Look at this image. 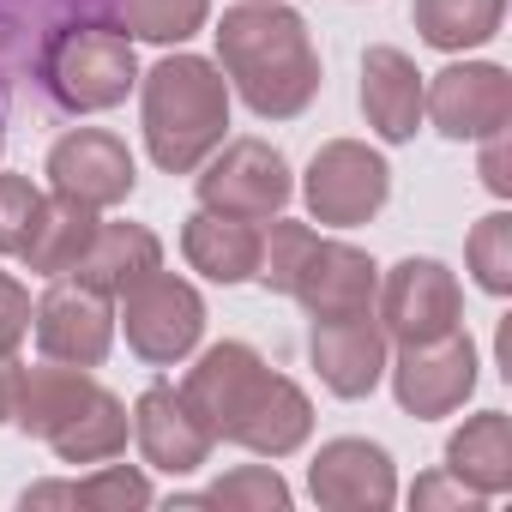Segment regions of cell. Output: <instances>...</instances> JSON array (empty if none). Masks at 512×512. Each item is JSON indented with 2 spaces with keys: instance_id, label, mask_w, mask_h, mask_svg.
I'll use <instances>...</instances> for the list:
<instances>
[{
  "instance_id": "cell-11",
  "label": "cell",
  "mask_w": 512,
  "mask_h": 512,
  "mask_svg": "<svg viewBox=\"0 0 512 512\" xmlns=\"http://www.w3.org/2000/svg\"><path fill=\"white\" fill-rule=\"evenodd\" d=\"M422 115L446 139H488L512 127V73L494 61H452L422 79Z\"/></svg>"
},
{
  "instance_id": "cell-24",
  "label": "cell",
  "mask_w": 512,
  "mask_h": 512,
  "mask_svg": "<svg viewBox=\"0 0 512 512\" xmlns=\"http://www.w3.org/2000/svg\"><path fill=\"white\" fill-rule=\"evenodd\" d=\"M500 19H506V0H416L410 7V25L440 55H464V49L494 43Z\"/></svg>"
},
{
  "instance_id": "cell-19",
  "label": "cell",
  "mask_w": 512,
  "mask_h": 512,
  "mask_svg": "<svg viewBox=\"0 0 512 512\" xmlns=\"http://www.w3.org/2000/svg\"><path fill=\"white\" fill-rule=\"evenodd\" d=\"M422 79L416 61L392 43H374L362 55V115L386 145H410L422 127Z\"/></svg>"
},
{
  "instance_id": "cell-18",
  "label": "cell",
  "mask_w": 512,
  "mask_h": 512,
  "mask_svg": "<svg viewBox=\"0 0 512 512\" xmlns=\"http://www.w3.org/2000/svg\"><path fill=\"white\" fill-rule=\"evenodd\" d=\"M85 19H97V0H0V85H37L61 31Z\"/></svg>"
},
{
  "instance_id": "cell-13",
  "label": "cell",
  "mask_w": 512,
  "mask_h": 512,
  "mask_svg": "<svg viewBox=\"0 0 512 512\" xmlns=\"http://www.w3.org/2000/svg\"><path fill=\"white\" fill-rule=\"evenodd\" d=\"M31 338H37L43 362L103 368L115 350V308H109V296H97L73 278H55L31 308Z\"/></svg>"
},
{
  "instance_id": "cell-12",
  "label": "cell",
  "mask_w": 512,
  "mask_h": 512,
  "mask_svg": "<svg viewBox=\"0 0 512 512\" xmlns=\"http://www.w3.org/2000/svg\"><path fill=\"white\" fill-rule=\"evenodd\" d=\"M386 374H392L398 410L416 422H434L464 410V398L476 392V344L464 326L434 344H398V362H386Z\"/></svg>"
},
{
  "instance_id": "cell-7",
  "label": "cell",
  "mask_w": 512,
  "mask_h": 512,
  "mask_svg": "<svg viewBox=\"0 0 512 512\" xmlns=\"http://www.w3.org/2000/svg\"><path fill=\"white\" fill-rule=\"evenodd\" d=\"M193 187H199V211L272 223V217L290 205L296 175H290L284 151L266 145V139H223V145L193 169Z\"/></svg>"
},
{
  "instance_id": "cell-23",
  "label": "cell",
  "mask_w": 512,
  "mask_h": 512,
  "mask_svg": "<svg viewBox=\"0 0 512 512\" xmlns=\"http://www.w3.org/2000/svg\"><path fill=\"white\" fill-rule=\"evenodd\" d=\"M97 223H103V217H97L91 205H79V199H67V193H43L37 223H31V235H25V247H19L25 272H37V278H67V272L79 266V253L91 247Z\"/></svg>"
},
{
  "instance_id": "cell-5",
  "label": "cell",
  "mask_w": 512,
  "mask_h": 512,
  "mask_svg": "<svg viewBox=\"0 0 512 512\" xmlns=\"http://www.w3.org/2000/svg\"><path fill=\"white\" fill-rule=\"evenodd\" d=\"M253 284L302 302L308 320H332V314H368L374 308L380 266L362 247H350L338 235H320L308 223H290L278 211L266 241H260V272H253Z\"/></svg>"
},
{
  "instance_id": "cell-3",
  "label": "cell",
  "mask_w": 512,
  "mask_h": 512,
  "mask_svg": "<svg viewBox=\"0 0 512 512\" xmlns=\"http://www.w3.org/2000/svg\"><path fill=\"white\" fill-rule=\"evenodd\" d=\"M13 422L31 440H43L61 464H109L127 452L133 434L127 404L91 368H67V362H43L19 374Z\"/></svg>"
},
{
  "instance_id": "cell-32",
  "label": "cell",
  "mask_w": 512,
  "mask_h": 512,
  "mask_svg": "<svg viewBox=\"0 0 512 512\" xmlns=\"http://www.w3.org/2000/svg\"><path fill=\"white\" fill-rule=\"evenodd\" d=\"M482 145V187L494 193V199H506L512 193V175H506V133H488V139H476Z\"/></svg>"
},
{
  "instance_id": "cell-4",
  "label": "cell",
  "mask_w": 512,
  "mask_h": 512,
  "mask_svg": "<svg viewBox=\"0 0 512 512\" xmlns=\"http://www.w3.org/2000/svg\"><path fill=\"white\" fill-rule=\"evenodd\" d=\"M139 127L163 175H193L229 139V79L217 61L163 55L151 73H139Z\"/></svg>"
},
{
  "instance_id": "cell-9",
  "label": "cell",
  "mask_w": 512,
  "mask_h": 512,
  "mask_svg": "<svg viewBox=\"0 0 512 512\" xmlns=\"http://www.w3.org/2000/svg\"><path fill=\"white\" fill-rule=\"evenodd\" d=\"M302 199L320 229H356L380 217V205L392 199V169L362 139H326L302 175Z\"/></svg>"
},
{
  "instance_id": "cell-34",
  "label": "cell",
  "mask_w": 512,
  "mask_h": 512,
  "mask_svg": "<svg viewBox=\"0 0 512 512\" xmlns=\"http://www.w3.org/2000/svg\"><path fill=\"white\" fill-rule=\"evenodd\" d=\"M0 145H7V115H0Z\"/></svg>"
},
{
  "instance_id": "cell-1",
  "label": "cell",
  "mask_w": 512,
  "mask_h": 512,
  "mask_svg": "<svg viewBox=\"0 0 512 512\" xmlns=\"http://www.w3.org/2000/svg\"><path fill=\"white\" fill-rule=\"evenodd\" d=\"M181 398L211 428V440H229L253 458H290L314 434L308 392L241 338H223V344L199 350V362L181 380Z\"/></svg>"
},
{
  "instance_id": "cell-8",
  "label": "cell",
  "mask_w": 512,
  "mask_h": 512,
  "mask_svg": "<svg viewBox=\"0 0 512 512\" xmlns=\"http://www.w3.org/2000/svg\"><path fill=\"white\" fill-rule=\"evenodd\" d=\"M121 302V332H127V350L139 356V362H151V368H175V362H187L193 350H199V338H205V296L187 284V278H175V272H151V278H139L127 296H115Z\"/></svg>"
},
{
  "instance_id": "cell-2",
  "label": "cell",
  "mask_w": 512,
  "mask_h": 512,
  "mask_svg": "<svg viewBox=\"0 0 512 512\" xmlns=\"http://www.w3.org/2000/svg\"><path fill=\"white\" fill-rule=\"evenodd\" d=\"M217 73L260 121H296L320 97V49L308 19L284 0H241L217 19Z\"/></svg>"
},
{
  "instance_id": "cell-10",
  "label": "cell",
  "mask_w": 512,
  "mask_h": 512,
  "mask_svg": "<svg viewBox=\"0 0 512 512\" xmlns=\"http://www.w3.org/2000/svg\"><path fill=\"white\" fill-rule=\"evenodd\" d=\"M374 320H380L386 344H434V338L464 326V290H458L452 266L416 260V253H410V260H398L380 278Z\"/></svg>"
},
{
  "instance_id": "cell-14",
  "label": "cell",
  "mask_w": 512,
  "mask_h": 512,
  "mask_svg": "<svg viewBox=\"0 0 512 512\" xmlns=\"http://www.w3.org/2000/svg\"><path fill=\"white\" fill-rule=\"evenodd\" d=\"M49 187L91 205V211H109V205H127L133 187H139V169H133V151L127 139L103 133V127H73L49 145V163H43Z\"/></svg>"
},
{
  "instance_id": "cell-27",
  "label": "cell",
  "mask_w": 512,
  "mask_h": 512,
  "mask_svg": "<svg viewBox=\"0 0 512 512\" xmlns=\"http://www.w3.org/2000/svg\"><path fill=\"white\" fill-rule=\"evenodd\" d=\"M199 506H241V512H284L290 506V482L272 464H241L229 476H217L211 488H199Z\"/></svg>"
},
{
  "instance_id": "cell-28",
  "label": "cell",
  "mask_w": 512,
  "mask_h": 512,
  "mask_svg": "<svg viewBox=\"0 0 512 512\" xmlns=\"http://www.w3.org/2000/svg\"><path fill=\"white\" fill-rule=\"evenodd\" d=\"M464 260H470V272H476V284H482L488 296H512V217H506V211H488V217L470 229Z\"/></svg>"
},
{
  "instance_id": "cell-25",
  "label": "cell",
  "mask_w": 512,
  "mask_h": 512,
  "mask_svg": "<svg viewBox=\"0 0 512 512\" xmlns=\"http://www.w3.org/2000/svg\"><path fill=\"white\" fill-rule=\"evenodd\" d=\"M97 19L109 31H121L127 43H187L193 31H205L211 0H97Z\"/></svg>"
},
{
  "instance_id": "cell-22",
  "label": "cell",
  "mask_w": 512,
  "mask_h": 512,
  "mask_svg": "<svg viewBox=\"0 0 512 512\" xmlns=\"http://www.w3.org/2000/svg\"><path fill=\"white\" fill-rule=\"evenodd\" d=\"M446 476H458L482 500L512 488V422H506V410L464 416V428L446 440Z\"/></svg>"
},
{
  "instance_id": "cell-30",
  "label": "cell",
  "mask_w": 512,
  "mask_h": 512,
  "mask_svg": "<svg viewBox=\"0 0 512 512\" xmlns=\"http://www.w3.org/2000/svg\"><path fill=\"white\" fill-rule=\"evenodd\" d=\"M31 308V290L13 272H0V356H19V344L31 338Z\"/></svg>"
},
{
  "instance_id": "cell-15",
  "label": "cell",
  "mask_w": 512,
  "mask_h": 512,
  "mask_svg": "<svg viewBox=\"0 0 512 512\" xmlns=\"http://www.w3.org/2000/svg\"><path fill=\"white\" fill-rule=\"evenodd\" d=\"M308 494L332 512H380L398 500V470H392V452L374 446V440H326L308 464Z\"/></svg>"
},
{
  "instance_id": "cell-31",
  "label": "cell",
  "mask_w": 512,
  "mask_h": 512,
  "mask_svg": "<svg viewBox=\"0 0 512 512\" xmlns=\"http://www.w3.org/2000/svg\"><path fill=\"white\" fill-rule=\"evenodd\" d=\"M410 506H482V494H470L458 476L446 482V476H422L416 488H410Z\"/></svg>"
},
{
  "instance_id": "cell-21",
  "label": "cell",
  "mask_w": 512,
  "mask_h": 512,
  "mask_svg": "<svg viewBox=\"0 0 512 512\" xmlns=\"http://www.w3.org/2000/svg\"><path fill=\"white\" fill-rule=\"evenodd\" d=\"M260 241H266V229L247 223V217L193 211L181 223V260L211 284H253V272H260Z\"/></svg>"
},
{
  "instance_id": "cell-20",
  "label": "cell",
  "mask_w": 512,
  "mask_h": 512,
  "mask_svg": "<svg viewBox=\"0 0 512 512\" xmlns=\"http://www.w3.org/2000/svg\"><path fill=\"white\" fill-rule=\"evenodd\" d=\"M157 266H163V241H157V229H145V223H97L91 247L79 253V266H73L67 278L115 302V296H127L139 278H151Z\"/></svg>"
},
{
  "instance_id": "cell-6",
  "label": "cell",
  "mask_w": 512,
  "mask_h": 512,
  "mask_svg": "<svg viewBox=\"0 0 512 512\" xmlns=\"http://www.w3.org/2000/svg\"><path fill=\"white\" fill-rule=\"evenodd\" d=\"M37 91L61 109V115H103L121 109L127 91H139V55L121 31L85 19L73 31H61V43L49 49Z\"/></svg>"
},
{
  "instance_id": "cell-16",
  "label": "cell",
  "mask_w": 512,
  "mask_h": 512,
  "mask_svg": "<svg viewBox=\"0 0 512 512\" xmlns=\"http://www.w3.org/2000/svg\"><path fill=\"white\" fill-rule=\"evenodd\" d=\"M386 332H380V320H374V308L368 314H332V320H314V332H308V356H314V368H320V386L332 392V398H368L380 380H386Z\"/></svg>"
},
{
  "instance_id": "cell-29",
  "label": "cell",
  "mask_w": 512,
  "mask_h": 512,
  "mask_svg": "<svg viewBox=\"0 0 512 512\" xmlns=\"http://www.w3.org/2000/svg\"><path fill=\"white\" fill-rule=\"evenodd\" d=\"M37 205H43V193L25 175H0V253L25 247V235L37 223Z\"/></svg>"
},
{
  "instance_id": "cell-17",
  "label": "cell",
  "mask_w": 512,
  "mask_h": 512,
  "mask_svg": "<svg viewBox=\"0 0 512 512\" xmlns=\"http://www.w3.org/2000/svg\"><path fill=\"white\" fill-rule=\"evenodd\" d=\"M133 440H139V452H145V464L151 470H163V476H193V470H205L211 464V428L193 416V404L181 398V386H169V380H157V386H145L139 392V404H133Z\"/></svg>"
},
{
  "instance_id": "cell-33",
  "label": "cell",
  "mask_w": 512,
  "mask_h": 512,
  "mask_svg": "<svg viewBox=\"0 0 512 512\" xmlns=\"http://www.w3.org/2000/svg\"><path fill=\"white\" fill-rule=\"evenodd\" d=\"M19 374H25V362H19V356H0V422H13V398H19Z\"/></svg>"
},
{
  "instance_id": "cell-26",
  "label": "cell",
  "mask_w": 512,
  "mask_h": 512,
  "mask_svg": "<svg viewBox=\"0 0 512 512\" xmlns=\"http://www.w3.org/2000/svg\"><path fill=\"white\" fill-rule=\"evenodd\" d=\"M151 500H157L151 476L133 470V464H115V458L109 464H91V476L67 482V506H91V512H139Z\"/></svg>"
}]
</instances>
